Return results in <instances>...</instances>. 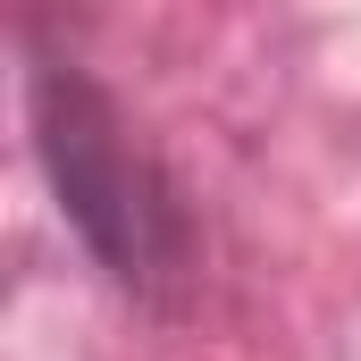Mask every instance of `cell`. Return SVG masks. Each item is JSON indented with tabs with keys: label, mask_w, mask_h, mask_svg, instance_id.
<instances>
[{
	"label": "cell",
	"mask_w": 361,
	"mask_h": 361,
	"mask_svg": "<svg viewBox=\"0 0 361 361\" xmlns=\"http://www.w3.org/2000/svg\"><path fill=\"white\" fill-rule=\"evenodd\" d=\"M25 101H34V152L51 169L59 219L85 235V252L101 261L109 286H126L135 302H160L193 261L177 185L152 169V152H135L126 118L76 59H34Z\"/></svg>",
	"instance_id": "6da1fadb"
}]
</instances>
